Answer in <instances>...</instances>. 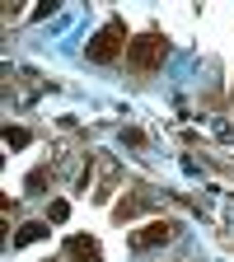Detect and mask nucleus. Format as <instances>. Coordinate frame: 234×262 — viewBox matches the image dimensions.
Here are the masks:
<instances>
[{
  "label": "nucleus",
  "mask_w": 234,
  "mask_h": 262,
  "mask_svg": "<svg viewBox=\"0 0 234 262\" xmlns=\"http://www.w3.org/2000/svg\"><path fill=\"white\" fill-rule=\"evenodd\" d=\"M47 187V169H38V173H28V192H42Z\"/></svg>",
  "instance_id": "obj_10"
},
{
  "label": "nucleus",
  "mask_w": 234,
  "mask_h": 262,
  "mask_svg": "<svg viewBox=\"0 0 234 262\" xmlns=\"http://www.w3.org/2000/svg\"><path fill=\"white\" fill-rule=\"evenodd\" d=\"M174 234H178V225H174V220H150L145 229H136V234H131V248H136V253H145V248L169 244Z\"/></svg>",
  "instance_id": "obj_3"
},
{
  "label": "nucleus",
  "mask_w": 234,
  "mask_h": 262,
  "mask_svg": "<svg viewBox=\"0 0 234 262\" xmlns=\"http://www.w3.org/2000/svg\"><path fill=\"white\" fill-rule=\"evenodd\" d=\"M126 47H131V38H126V24H122V19H108V24L98 28L94 38H89L84 56H89L94 66H108V61H117Z\"/></svg>",
  "instance_id": "obj_2"
},
{
  "label": "nucleus",
  "mask_w": 234,
  "mask_h": 262,
  "mask_svg": "<svg viewBox=\"0 0 234 262\" xmlns=\"http://www.w3.org/2000/svg\"><path fill=\"white\" fill-rule=\"evenodd\" d=\"M66 215H71V202H61V196H56V202L47 206V220H56V225H61Z\"/></svg>",
  "instance_id": "obj_9"
},
{
  "label": "nucleus",
  "mask_w": 234,
  "mask_h": 262,
  "mask_svg": "<svg viewBox=\"0 0 234 262\" xmlns=\"http://www.w3.org/2000/svg\"><path fill=\"white\" fill-rule=\"evenodd\" d=\"M5 145H10V150H24V145H28V131H24V126H5Z\"/></svg>",
  "instance_id": "obj_8"
},
{
  "label": "nucleus",
  "mask_w": 234,
  "mask_h": 262,
  "mask_svg": "<svg viewBox=\"0 0 234 262\" xmlns=\"http://www.w3.org/2000/svg\"><path fill=\"white\" fill-rule=\"evenodd\" d=\"M47 234V225L42 220H28V225H19V234H14V248H24V244H38Z\"/></svg>",
  "instance_id": "obj_5"
},
{
  "label": "nucleus",
  "mask_w": 234,
  "mask_h": 262,
  "mask_svg": "<svg viewBox=\"0 0 234 262\" xmlns=\"http://www.w3.org/2000/svg\"><path fill=\"white\" fill-rule=\"evenodd\" d=\"M164 56H169V38H164V33H141V38H131V47H126V66L136 75H155L164 66Z\"/></svg>",
  "instance_id": "obj_1"
},
{
  "label": "nucleus",
  "mask_w": 234,
  "mask_h": 262,
  "mask_svg": "<svg viewBox=\"0 0 234 262\" xmlns=\"http://www.w3.org/2000/svg\"><path fill=\"white\" fill-rule=\"evenodd\" d=\"M117 164H103V183H98V192H94V202H108V196H113V187H117Z\"/></svg>",
  "instance_id": "obj_6"
},
{
  "label": "nucleus",
  "mask_w": 234,
  "mask_h": 262,
  "mask_svg": "<svg viewBox=\"0 0 234 262\" xmlns=\"http://www.w3.org/2000/svg\"><path fill=\"white\" fill-rule=\"evenodd\" d=\"M145 206H150V196H126V202H117V220L136 215V211H145Z\"/></svg>",
  "instance_id": "obj_7"
},
{
  "label": "nucleus",
  "mask_w": 234,
  "mask_h": 262,
  "mask_svg": "<svg viewBox=\"0 0 234 262\" xmlns=\"http://www.w3.org/2000/svg\"><path fill=\"white\" fill-rule=\"evenodd\" d=\"M66 257L71 262H103V248H98L94 239H84V234H71L66 239Z\"/></svg>",
  "instance_id": "obj_4"
},
{
  "label": "nucleus",
  "mask_w": 234,
  "mask_h": 262,
  "mask_svg": "<svg viewBox=\"0 0 234 262\" xmlns=\"http://www.w3.org/2000/svg\"><path fill=\"white\" fill-rule=\"evenodd\" d=\"M122 141H126V145H145V131L131 126V131H122Z\"/></svg>",
  "instance_id": "obj_11"
}]
</instances>
